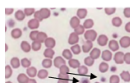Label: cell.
Returning <instances> with one entry per match:
<instances>
[{
    "instance_id": "7dc6e473",
    "label": "cell",
    "mask_w": 130,
    "mask_h": 83,
    "mask_svg": "<svg viewBox=\"0 0 130 83\" xmlns=\"http://www.w3.org/2000/svg\"><path fill=\"white\" fill-rule=\"evenodd\" d=\"M124 62L127 64H130V52L125 53V55H124Z\"/></svg>"
},
{
    "instance_id": "6da1fadb",
    "label": "cell",
    "mask_w": 130,
    "mask_h": 83,
    "mask_svg": "<svg viewBox=\"0 0 130 83\" xmlns=\"http://www.w3.org/2000/svg\"><path fill=\"white\" fill-rule=\"evenodd\" d=\"M98 37V33L95 30L90 29V30H87L84 33V38L86 41H90V42H94L96 40Z\"/></svg>"
},
{
    "instance_id": "7bdbcfd3",
    "label": "cell",
    "mask_w": 130,
    "mask_h": 83,
    "mask_svg": "<svg viewBox=\"0 0 130 83\" xmlns=\"http://www.w3.org/2000/svg\"><path fill=\"white\" fill-rule=\"evenodd\" d=\"M104 12L107 15H113L115 12H116V8H106L104 9Z\"/></svg>"
},
{
    "instance_id": "484cf974",
    "label": "cell",
    "mask_w": 130,
    "mask_h": 83,
    "mask_svg": "<svg viewBox=\"0 0 130 83\" xmlns=\"http://www.w3.org/2000/svg\"><path fill=\"white\" fill-rule=\"evenodd\" d=\"M38 77L39 79H45L48 76V70H45V69H42V70H39L38 72Z\"/></svg>"
},
{
    "instance_id": "3957f363",
    "label": "cell",
    "mask_w": 130,
    "mask_h": 83,
    "mask_svg": "<svg viewBox=\"0 0 130 83\" xmlns=\"http://www.w3.org/2000/svg\"><path fill=\"white\" fill-rule=\"evenodd\" d=\"M79 41V36L77 33H75L74 32H72L70 35H69V40H68V43L70 45H75V44H78Z\"/></svg>"
},
{
    "instance_id": "5b68a950",
    "label": "cell",
    "mask_w": 130,
    "mask_h": 83,
    "mask_svg": "<svg viewBox=\"0 0 130 83\" xmlns=\"http://www.w3.org/2000/svg\"><path fill=\"white\" fill-rule=\"evenodd\" d=\"M93 50V42H90V41H86L85 43L83 44L82 46V51L85 52V53H88L91 52Z\"/></svg>"
},
{
    "instance_id": "5bb4252c",
    "label": "cell",
    "mask_w": 130,
    "mask_h": 83,
    "mask_svg": "<svg viewBox=\"0 0 130 83\" xmlns=\"http://www.w3.org/2000/svg\"><path fill=\"white\" fill-rule=\"evenodd\" d=\"M23 34V32L21 29L19 28H14L13 30L11 32V37L14 38V39H18V38L21 37Z\"/></svg>"
},
{
    "instance_id": "f546056e",
    "label": "cell",
    "mask_w": 130,
    "mask_h": 83,
    "mask_svg": "<svg viewBox=\"0 0 130 83\" xmlns=\"http://www.w3.org/2000/svg\"><path fill=\"white\" fill-rule=\"evenodd\" d=\"M93 25H94V22H93V20H92V19L85 20L84 24H83V26L84 27L85 29H89V30H90V28H93Z\"/></svg>"
},
{
    "instance_id": "4316f807",
    "label": "cell",
    "mask_w": 130,
    "mask_h": 83,
    "mask_svg": "<svg viewBox=\"0 0 130 83\" xmlns=\"http://www.w3.org/2000/svg\"><path fill=\"white\" fill-rule=\"evenodd\" d=\"M88 72V69L87 66H85V65H83V66H80L78 68V75L80 76H85L87 75Z\"/></svg>"
},
{
    "instance_id": "4dcf8cb0",
    "label": "cell",
    "mask_w": 130,
    "mask_h": 83,
    "mask_svg": "<svg viewBox=\"0 0 130 83\" xmlns=\"http://www.w3.org/2000/svg\"><path fill=\"white\" fill-rule=\"evenodd\" d=\"M48 39V36H47V34L45 32H39V34H38V42H39V43H45V41Z\"/></svg>"
},
{
    "instance_id": "6f0895ef",
    "label": "cell",
    "mask_w": 130,
    "mask_h": 83,
    "mask_svg": "<svg viewBox=\"0 0 130 83\" xmlns=\"http://www.w3.org/2000/svg\"><path fill=\"white\" fill-rule=\"evenodd\" d=\"M95 83H99V82H95Z\"/></svg>"
},
{
    "instance_id": "ee69618b",
    "label": "cell",
    "mask_w": 130,
    "mask_h": 83,
    "mask_svg": "<svg viewBox=\"0 0 130 83\" xmlns=\"http://www.w3.org/2000/svg\"><path fill=\"white\" fill-rule=\"evenodd\" d=\"M34 18L38 20L39 22H41V21L43 20V17L42 16V14H41L40 11H36V12H35V13L34 14Z\"/></svg>"
},
{
    "instance_id": "60d3db41",
    "label": "cell",
    "mask_w": 130,
    "mask_h": 83,
    "mask_svg": "<svg viewBox=\"0 0 130 83\" xmlns=\"http://www.w3.org/2000/svg\"><path fill=\"white\" fill-rule=\"evenodd\" d=\"M119 81H120V78L117 75L111 76L110 79H109V83H119Z\"/></svg>"
},
{
    "instance_id": "f35d334b",
    "label": "cell",
    "mask_w": 130,
    "mask_h": 83,
    "mask_svg": "<svg viewBox=\"0 0 130 83\" xmlns=\"http://www.w3.org/2000/svg\"><path fill=\"white\" fill-rule=\"evenodd\" d=\"M84 64L87 67H91L94 64V60L91 57H88L84 59Z\"/></svg>"
},
{
    "instance_id": "d6a6232c",
    "label": "cell",
    "mask_w": 130,
    "mask_h": 83,
    "mask_svg": "<svg viewBox=\"0 0 130 83\" xmlns=\"http://www.w3.org/2000/svg\"><path fill=\"white\" fill-rule=\"evenodd\" d=\"M12 67L9 65H7L5 67V78L8 79V78H10L12 74H13V70H12Z\"/></svg>"
},
{
    "instance_id": "db71d44e",
    "label": "cell",
    "mask_w": 130,
    "mask_h": 83,
    "mask_svg": "<svg viewBox=\"0 0 130 83\" xmlns=\"http://www.w3.org/2000/svg\"><path fill=\"white\" fill-rule=\"evenodd\" d=\"M58 83H69V81H67V80H60V79H58Z\"/></svg>"
},
{
    "instance_id": "2e32d148",
    "label": "cell",
    "mask_w": 130,
    "mask_h": 83,
    "mask_svg": "<svg viewBox=\"0 0 130 83\" xmlns=\"http://www.w3.org/2000/svg\"><path fill=\"white\" fill-rule=\"evenodd\" d=\"M26 72H27V75L31 78H34V76H36L38 75L37 69L34 67H30L27 68Z\"/></svg>"
},
{
    "instance_id": "9f6ffc18",
    "label": "cell",
    "mask_w": 130,
    "mask_h": 83,
    "mask_svg": "<svg viewBox=\"0 0 130 83\" xmlns=\"http://www.w3.org/2000/svg\"><path fill=\"white\" fill-rule=\"evenodd\" d=\"M6 83H12V82H11V81H7Z\"/></svg>"
},
{
    "instance_id": "ba28073f",
    "label": "cell",
    "mask_w": 130,
    "mask_h": 83,
    "mask_svg": "<svg viewBox=\"0 0 130 83\" xmlns=\"http://www.w3.org/2000/svg\"><path fill=\"white\" fill-rule=\"evenodd\" d=\"M108 43V37L106 36L104 34H102L100 35L99 37H98V44L99 46H106L107 43Z\"/></svg>"
},
{
    "instance_id": "f907efd6",
    "label": "cell",
    "mask_w": 130,
    "mask_h": 83,
    "mask_svg": "<svg viewBox=\"0 0 130 83\" xmlns=\"http://www.w3.org/2000/svg\"><path fill=\"white\" fill-rule=\"evenodd\" d=\"M125 30L128 32H130V22L126 23V25H125Z\"/></svg>"
},
{
    "instance_id": "44dd1931",
    "label": "cell",
    "mask_w": 130,
    "mask_h": 83,
    "mask_svg": "<svg viewBox=\"0 0 130 83\" xmlns=\"http://www.w3.org/2000/svg\"><path fill=\"white\" fill-rule=\"evenodd\" d=\"M54 54H55V52L51 48H47L46 50H44V52H43V56L46 58H48V59H52L54 57Z\"/></svg>"
},
{
    "instance_id": "f6af8a7d",
    "label": "cell",
    "mask_w": 130,
    "mask_h": 83,
    "mask_svg": "<svg viewBox=\"0 0 130 83\" xmlns=\"http://www.w3.org/2000/svg\"><path fill=\"white\" fill-rule=\"evenodd\" d=\"M58 79L60 80H67V81H69V74H63V73H59L58 76Z\"/></svg>"
},
{
    "instance_id": "8992f818",
    "label": "cell",
    "mask_w": 130,
    "mask_h": 83,
    "mask_svg": "<svg viewBox=\"0 0 130 83\" xmlns=\"http://www.w3.org/2000/svg\"><path fill=\"white\" fill-rule=\"evenodd\" d=\"M39 23H40L39 21L35 19V18L29 20L28 23V28L31 29V30H34L35 31V29L38 28V27H39Z\"/></svg>"
},
{
    "instance_id": "7402d4cb",
    "label": "cell",
    "mask_w": 130,
    "mask_h": 83,
    "mask_svg": "<svg viewBox=\"0 0 130 83\" xmlns=\"http://www.w3.org/2000/svg\"><path fill=\"white\" fill-rule=\"evenodd\" d=\"M14 16H15V18L18 20V21H23L24 20L25 18V13L24 12L22 11V10H18L15 12V14H14Z\"/></svg>"
},
{
    "instance_id": "681fc988",
    "label": "cell",
    "mask_w": 130,
    "mask_h": 83,
    "mask_svg": "<svg viewBox=\"0 0 130 83\" xmlns=\"http://www.w3.org/2000/svg\"><path fill=\"white\" fill-rule=\"evenodd\" d=\"M8 24L9 27H11V28H13V27H14V25H15V22H14L13 19H9L8 21Z\"/></svg>"
},
{
    "instance_id": "603a6c76",
    "label": "cell",
    "mask_w": 130,
    "mask_h": 83,
    "mask_svg": "<svg viewBox=\"0 0 130 83\" xmlns=\"http://www.w3.org/2000/svg\"><path fill=\"white\" fill-rule=\"evenodd\" d=\"M120 78L125 82H130V72L123 71L120 74Z\"/></svg>"
},
{
    "instance_id": "4fadbf2b",
    "label": "cell",
    "mask_w": 130,
    "mask_h": 83,
    "mask_svg": "<svg viewBox=\"0 0 130 83\" xmlns=\"http://www.w3.org/2000/svg\"><path fill=\"white\" fill-rule=\"evenodd\" d=\"M20 47H21V49L24 52H29L32 49V45H30L28 42L23 41L21 43V44H20Z\"/></svg>"
},
{
    "instance_id": "e0dca14e",
    "label": "cell",
    "mask_w": 130,
    "mask_h": 83,
    "mask_svg": "<svg viewBox=\"0 0 130 83\" xmlns=\"http://www.w3.org/2000/svg\"><path fill=\"white\" fill-rule=\"evenodd\" d=\"M44 44H45V46H46L47 48L53 49L55 47V45H56V41L53 37H48V39L45 41Z\"/></svg>"
},
{
    "instance_id": "cb8c5ba5",
    "label": "cell",
    "mask_w": 130,
    "mask_h": 83,
    "mask_svg": "<svg viewBox=\"0 0 130 83\" xmlns=\"http://www.w3.org/2000/svg\"><path fill=\"white\" fill-rule=\"evenodd\" d=\"M62 56H63V58L66 59V60L69 61L71 59H73V52H71V50H69V49H64Z\"/></svg>"
},
{
    "instance_id": "ab89813d",
    "label": "cell",
    "mask_w": 130,
    "mask_h": 83,
    "mask_svg": "<svg viewBox=\"0 0 130 83\" xmlns=\"http://www.w3.org/2000/svg\"><path fill=\"white\" fill-rule=\"evenodd\" d=\"M23 12H24V13H25L26 16H32V14L35 13V12H36V11H35L34 8H25V9L23 10Z\"/></svg>"
},
{
    "instance_id": "9a60e30c",
    "label": "cell",
    "mask_w": 130,
    "mask_h": 83,
    "mask_svg": "<svg viewBox=\"0 0 130 83\" xmlns=\"http://www.w3.org/2000/svg\"><path fill=\"white\" fill-rule=\"evenodd\" d=\"M29 80V76L24 73H20L17 77V81L19 83H27Z\"/></svg>"
},
{
    "instance_id": "bcb514c9",
    "label": "cell",
    "mask_w": 130,
    "mask_h": 83,
    "mask_svg": "<svg viewBox=\"0 0 130 83\" xmlns=\"http://www.w3.org/2000/svg\"><path fill=\"white\" fill-rule=\"evenodd\" d=\"M123 14L127 18H130V8H126L123 10Z\"/></svg>"
},
{
    "instance_id": "f5cc1de1",
    "label": "cell",
    "mask_w": 130,
    "mask_h": 83,
    "mask_svg": "<svg viewBox=\"0 0 130 83\" xmlns=\"http://www.w3.org/2000/svg\"><path fill=\"white\" fill-rule=\"evenodd\" d=\"M27 83H37V81H36V80L34 78H29L28 81Z\"/></svg>"
},
{
    "instance_id": "7a4b0ae2",
    "label": "cell",
    "mask_w": 130,
    "mask_h": 83,
    "mask_svg": "<svg viewBox=\"0 0 130 83\" xmlns=\"http://www.w3.org/2000/svg\"><path fill=\"white\" fill-rule=\"evenodd\" d=\"M124 53L123 52H117L113 56V60L115 63L117 64H123L124 62Z\"/></svg>"
},
{
    "instance_id": "8fae6325",
    "label": "cell",
    "mask_w": 130,
    "mask_h": 83,
    "mask_svg": "<svg viewBox=\"0 0 130 83\" xmlns=\"http://www.w3.org/2000/svg\"><path fill=\"white\" fill-rule=\"evenodd\" d=\"M69 23H70L71 28L75 29L80 25V19H79L78 17H73L72 18L70 19Z\"/></svg>"
},
{
    "instance_id": "d4e9b609",
    "label": "cell",
    "mask_w": 130,
    "mask_h": 83,
    "mask_svg": "<svg viewBox=\"0 0 130 83\" xmlns=\"http://www.w3.org/2000/svg\"><path fill=\"white\" fill-rule=\"evenodd\" d=\"M70 50L74 55H78V54H80L81 52H83L82 51V47L79 46L78 44H75V45L72 46V47H71Z\"/></svg>"
},
{
    "instance_id": "277c9868",
    "label": "cell",
    "mask_w": 130,
    "mask_h": 83,
    "mask_svg": "<svg viewBox=\"0 0 130 83\" xmlns=\"http://www.w3.org/2000/svg\"><path fill=\"white\" fill-rule=\"evenodd\" d=\"M101 57L103 60L106 62L110 61L112 60V58H113V53H112L111 51H109V50H104V51L102 52Z\"/></svg>"
},
{
    "instance_id": "d590c367",
    "label": "cell",
    "mask_w": 130,
    "mask_h": 83,
    "mask_svg": "<svg viewBox=\"0 0 130 83\" xmlns=\"http://www.w3.org/2000/svg\"><path fill=\"white\" fill-rule=\"evenodd\" d=\"M38 34H39V32L35 30V31H32L30 32V34H29V37H30V39L32 41V42H35L38 40Z\"/></svg>"
},
{
    "instance_id": "ffe728a7",
    "label": "cell",
    "mask_w": 130,
    "mask_h": 83,
    "mask_svg": "<svg viewBox=\"0 0 130 83\" xmlns=\"http://www.w3.org/2000/svg\"><path fill=\"white\" fill-rule=\"evenodd\" d=\"M87 14H88V10L85 9V8H79V9L77 11V17H78L79 19H84V17L87 16Z\"/></svg>"
},
{
    "instance_id": "e575fe53",
    "label": "cell",
    "mask_w": 130,
    "mask_h": 83,
    "mask_svg": "<svg viewBox=\"0 0 130 83\" xmlns=\"http://www.w3.org/2000/svg\"><path fill=\"white\" fill-rule=\"evenodd\" d=\"M41 47H42V43H39V42H38V41L32 42V49L34 50V51L37 52V51H38V50H40Z\"/></svg>"
},
{
    "instance_id": "836d02e7",
    "label": "cell",
    "mask_w": 130,
    "mask_h": 83,
    "mask_svg": "<svg viewBox=\"0 0 130 83\" xmlns=\"http://www.w3.org/2000/svg\"><path fill=\"white\" fill-rule=\"evenodd\" d=\"M42 65H43V67L44 68H50L52 67V65H53V61L51 59H48V58H45L44 60H43L42 61Z\"/></svg>"
},
{
    "instance_id": "83f0119b",
    "label": "cell",
    "mask_w": 130,
    "mask_h": 83,
    "mask_svg": "<svg viewBox=\"0 0 130 83\" xmlns=\"http://www.w3.org/2000/svg\"><path fill=\"white\" fill-rule=\"evenodd\" d=\"M69 67L72 68H78L81 66L80 61L78 60H77V59H71V60H69Z\"/></svg>"
},
{
    "instance_id": "8d00e7d4",
    "label": "cell",
    "mask_w": 130,
    "mask_h": 83,
    "mask_svg": "<svg viewBox=\"0 0 130 83\" xmlns=\"http://www.w3.org/2000/svg\"><path fill=\"white\" fill-rule=\"evenodd\" d=\"M21 65L23 67L28 68L31 67V61L28 60V58H23L21 60Z\"/></svg>"
},
{
    "instance_id": "9c48e42d",
    "label": "cell",
    "mask_w": 130,
    "mask_h": 83,
    "mask_svg": "<svg viewBox=\"0 0 130 83\" xmlns=\"http://www.w3.org/2000/svg\"><path fill=\"white\" fill-rule=\"evenodd\" d=\"M66 61H65V59L62 57H57L54 58V65L55 67L57 68H60L63 65H65Z\"/></svg>"
},
{
    "instance_id": "74e56055",
    "label": "cell",
    "mask_w": 130,
    "mask_h": 83,
    "mask_svg": "<svg viewBox=\"0 0 130 83\" xmlns=\"http://www.w3.org/2000/svg\"><path fill=\"white\" fill-rule=\"evenodd\" d=\"M74 32L77 33L79 36V35H82V34H84L85 33V28L84 27L83 25H79L78 28L74 29Z\"/></svg>"
},
{
    "instance_id": "c3c4849f",
    "label": "cell",
    "mask_w": 130,
    "mask_h": 83,
    "mask_svg": "<svg viewBox=\"0 0 130 83\" xmlns=\"http://www.w3.org/2000/svg\"><path fill=\"white\" fill-rule=\"evenodd\" d=\"M13 12H14L13 8H6V9H5V14H6V15H11Z\"/></svg>"
},
{
    "instance_id": "52a82bcc",
    "label": "cell",
    "mask_w": 130,
    "mask_h": 83,
    "mask_svg": "<svg viewBox=\"0 0 130 83\" xmlns=\"http://www.w3.org/2000/svg\"><path fill=\"white\" fill-rule=\"evenodd\" d=\"M120 47L123 48H127V47H130V37L128 36L123 37L119 41Z\"/></svg>"
},
{
    "instance_id": "7c38bea8",
    "label": "cell",
    "mask_w": 130,
    "mask_h": 83,
    "mask_svg": "<svg viewBox=\"0 0 130 83\" xmlns=\"http://www.w3.org/2000/svg\"><path fill=\"white\" fill-rule=\"evenodd\" d=\"M101 54H102L101 51H100L99 48H97V47H94L92 51L90 52L89 57H92L93 60H96V59H98L100 57V55H101Z\"/></svg>"
},
{
    "instance_id": "11a10c76",
    "label": "cell",
    "mask_w": 130,
    "mask_h": 83,
    "mask_svg": "<svg viewBox=\"0 0 130 83\" xmlns=\"http://www.w3.org/2000/svg\"><path fill=\"white\" fill-rule=\"evenodd\" d=\"M8 47L7 44H6V45H5V51L7 52V51H8Z\"/></svg>"
},
{
    "instance_id": "b9f144b4",
    "label": "cell",
    "mask_w": 130,
    "mask_h": 83,
    "mask_svg": "<svg viewBox=\"0 0 130 83\" xmlns=\"http://www.w3.org/2000/svg\"><path fill=\"white\" fill-rule=\"evenodd\" d=\"M69 68L68 66H66V64L63 65L60 68H59V73H63V74H69Z\"/></svg>"
},
{
    "instance_id": "816d5d0a",
    "label": "cell",
    "mask_w": 130,
    "mask_h": 83,
    "mask_svg": "<svg viewBox=\"0 0 130 83\" xmlns=\"http://www.w3.org/2000/svg\"><path fill=\"white\" fill-rule=\"evenodd\" d=\"M80 83H91L90 81L87 78H82L80 80Z\"/></svg>"
},
{
    "instance_id": "1f68e13d",
    "label": "cell",
    "mask_w": 130,
    "mask_h": 83,
    "mask_svg": "<svg viewBox=\"0 0 130 83\" xmlns=\"http://www.w3.org/2000/svg\"><path fill=\"white\" fill-rule=\"evenodd\" d=\"M122 23H123V21L119 17H115L113 18V20H112V24L114 27H117V28L120 27L122 25Z\"/></svg>"
},
{
    "instance_id": "d6986e66",
    "label": "cell",
    "mask_w": 130,
    "mask_h": 83,
    "mask_svg": "<svg viewBox=\"0 0 130 83\" xmlns=\"http://www.w3.org/2000/svg\"><path fill=\"white\" fill-rule=\"evenodd\" d=\"M108 69H109V66H108V64L106 61H103V62H101V63L99 64V70L100 72L105 73V72H108Z\"/></svg>"
},
{
    "instance_id": "30bf717a",
    "label": "cell",
    "mask_w": 130,
    "mask_h": 83,
    "mask_svg": "<svg viewBox=\"0 0 130 83\" xmlns=\"http://www.w3.org/2000/svg\"><path fill=\"white\" fill-rule=\"evenodd\" d=\"M108 47L111 51L113 52H117L119 49V43L115 40H111L108 43Z\"/></svg>"
},
{
    "instance_id": "f1b7e54d",
    "label": "cell",
    "mask_w": 130,
    "mask_h": 83,
    "mask_svg": "<svg viewBox=\"0 0 130 83\" xmlns=\"http://www.w3.org/2000/svg\"><path fill=\"white\" fill-rule=\"evenodd\" d=\"M39 11H40L41 14H42L43 19H47V18H48V17H50V14H51V13H50V10L48 9V8H41Z\"/></svg>"
},
{
    "instance_id": "ac0fdd59",
    "label": "cell",
    "mask_w": 130,
    "mask_h": 83,
    "mask_svg": "<svg viewBox=\"0 0 130 83\" xmlns=\"http://www.w3.org/2000/svg\"><path fill=\"white\" fill-rule=\"evenodd\" d=\"M20 64H21V61H19V59L18 57H13L10 61V66L13 68V69H17L19 68Z\"/></svg>"
}]
</instances>
